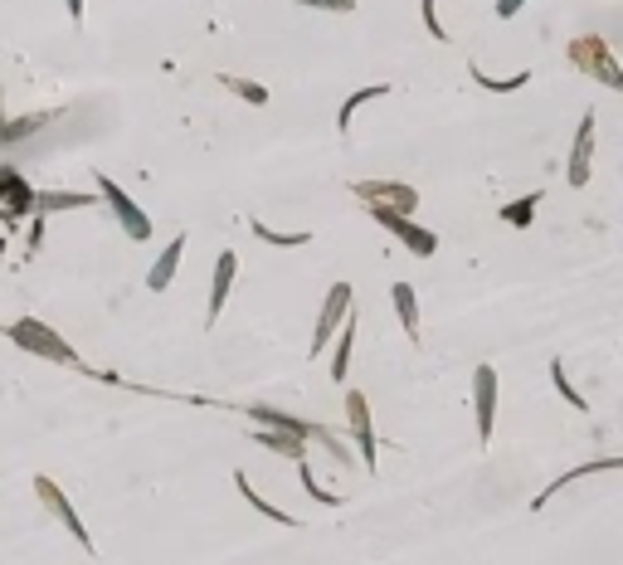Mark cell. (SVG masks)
I'll list each match as a JSON object with an SVG mask.
<instances>
[{
	"label": "cell",
	"mask_w": 623,
	"mask_h": 565,
	"mask_svg": "<svg viewBox=\"0 0 623 565\" xmlns=\"http://www.w3.org/2000/svg\"><path fill=\"white\" fill-rule=\"evenodd\" d=\"M297 478H302V492H307V497H312V502H317V507H341V492L322 488V483H317V473H312V463H307V458H302V463H297Z\"/></svg>",
	"instance_id": "obj_25"
},
{
	"label": "cell",
	"mask_w": 623,
	"mask_h": 565,
	"mask_svg": "<svg viewBox=\"0 0 623 565\" xmlns=\"http://www.w3.org/2000/svg\"><path fill=\"white\" fill-rule=\"evenodd\" d=\"M521 5H526V0H497V5H492V15H497V20H516V15H521Z\"/></svg>",
	"instance_id": "obj_31"
},
{
	"label": "cell",
	"mask_w": 623,
	"mask_h": 565,
	"mask_svg": "<svg viewBox=\"0 0 623 565\" xmlns=\"http://www.w3.org/2000/svg\"><path fill=\"white\" fill-rule=\"evenodd\" d=\"M254 444H258V449H268V453H283V458H293V463L307 458V439L283 434V429H254Z\"/></svg>",
	"instance_id": "obj_19"
},
{
	"label": "cell",
	"mask_w": 623,
	"mask_h": 565,
	"mask_svg": "<svg viewBox=\"0 0 623 565\" xmlns=\"http://www.w3.org/2000/svg\"><path fill=\"white\" fill-rule=\"evenodd\" d=\"M419 15H424V30H429V39L448 44V25L439 20V0H419Z\"/></svg>",
	"instance_id": "obj_27"
},
{
	"label": "cell",
	"mask_w": 623,
	"mask_h": 565,
	"mask_svg": "<svg viewBox=\"0 0 623 565\" xmlns=\"http://www.w3.org/2000/svg\"><path fill=\"white\" fill-rule=\"evenodd\" d=\"M589 176H594V113H585L580 127H575L570 161H565V186L580 190V186H589Z\"/></svg>",
	"instance_id": "obj_10"
},
{
	"label": "cell",
	"mask_w": 623,
	"mask_h": 565,
	"mask_svg": "<svg viewBox=\"0 0 623 565\" xmlns=\"http://www.w3.org/2000/svg\"><path fill=\"white\" fill-rule=\"evenodd\" d=\"M35 497L49 507V512H54V522H59V527L78 541V551H83V556H93V536H88V527H83V517L74 512V502L64 497V488H59L54 478H44V473H39V478H35Z\"/></svg>",
	"instance_id": "obj_7"
},
{
	"label": "cell",
	"mask_w": 623,
	"mask_h": 565,
	"mask_svg": "<svg viewBox=\"0 0 623 565\" xmlns=\"http://www.w3.org/2000/svg\"><path fill=\"white\" fill-rule=\"evenodd\" d=\"M375 98H390V83H370V88H356L346 103H341V113H336V127L341 132H351V117L361 113L366 103H375Z\"/></svg>",
	"instance_id": "obj_20"
},
{
	"label": "cell",
	"mask_w": 623,
	"mask_h": 565,
	"mask_svg": "<svg viewBox=\"0 0 623 565\" xmlns=\"http://www.w3.org/2000/svg\"><path fill=\"white\" fill-rule=\"evenodd\" d=\"M254 239H263V244H273V249H302V244H312V234L307 229H297V234H283V229L263 225V220H254Z\"/></svg>",
	"instance_id": "obj_24"
},
{
	"label": "cell",
	"mask_w": 623,
	"mask_h": 565,
	"mask_svg": "<svg viewBox=\"0 0 623 565\" xmlns=\"http://www.w3.org/2000/svg\"><path fill=\"white\" fill-rule=\"evenodd\" d=\"M468 78H473L477 88H487V93H516V88L531 83V69H521V74H512V78H492L482 64H468Z\"/></svg>",
	"instance_id": "obj_21"
},
{
	"label": "cell",
	"mask_w": 623,
	"mask_h": 565,
	"mask_svg": "<svg viewBox=\"0 0 623 565\" xmlns=\"http://www.w3.org/2000/svg\"><path fill=\"white\" fill-rule=\"evenodd\" d=\"M536 205H541V190H531V195H521V200H512V205L502 210V225L526 229L531 220H536Z\"/></svg>",
	"instance_id": "obj_26"
},
{
	"label": "cell",
	"mask_w": 623,
	"mask_h": 565,
	"mask_svg": "<svg viewBox=\"0 0 623 565\" xmlns=\"http://www.w3.org/2000/svg\"><path fill=\"white\" fill-rule=\"evenodd\" d=\"M497 395H502V380L482 361L473 371V424H477V439H482V444L497 434Z\"/></svg>",
	"instance_id": "obj_8"
},
{
	"label": "cell",
	"mask_w": 623,
	"mask_h": 565,
	"mask_svg": "<svg viewBox=\"0 0 623 565\" xmlns=\"http://www.w3.org/2000/svg\"><path fill=\"white\" fill-rule=\"evenodd\" d=\"M288 5H307V10H331V15H351L356 0H288Z\"/></svg>",
	"instance_id": "obj_29"
},
{
	"label": "cell",
	"mask_w": 623,
	"mask_h": 565,
	"mask_svg": "<svg viewBox=\"0 0 623 565\" xmlns=\"http://www.w3.org/2000/svg\"><path fill=\"white\" fill-rule=\"evenodd\" d=\"M390 307H395V317H400L404 337L419 341V293H414L409 283H390Z\"/></svg>",
	"instance_id": "obj_18"
},
{
	"label": "cell",
	"mask_w": 623,
	"mask_h": 565,
	"mask_svg": "<svg viewBox=\"0 0 623 565\" xmlns=\"http://www.w3.org/2000/svg\"><path fill=\"white\" fill-rule=\"evenodd\" d=\"M185 244H190V239H185V234H176V239H171V244L156 254V264H151V273H147V288H151V293H166V288L176 283V268H181Z\"/></svg>",
	"instance_id": "obj_15"
},
{
	"label": "cell",
	"mask_w": 623,
	"mask_h": 565,
	"mask_svg": "<svg viewBox=\"0 0 623 565\" xmlns=\"http://www.w3.org/2000/svg\"><path fill=\"white\" fill-rule=\"evenodd\" d=\"M619 468H623V453H619V458H589V463H580V468H565V473H560L546 492H536V497H531V512H546V502L560 488H570V483H580V478H594V473H619Z\"/></svg>",
	"instance_id": "obj_12"
},
{
	"label": "cell",
	"mask_w": 623,
	"mask_h": 565,
	"mask_svg": "<svg viewBox=\"0 0 623 565\" xmlns=\"http://www.w3.org/2000/svg\"><path fill=\"white\" fill-rule=\"evenodd\" d=\"M5 337L15 341L25 356H39V361H54V366H69V371H88L83 361H78V351L69 341L59 337L49 322H39V317H15V322H5Z\"/></svg>",
	"instance_id": "obj_1"
},
{
	"label": "cell",
	"mask_w": 623,
	"mask_h": 565,
	"mask_svg": "<svg viewBox=\"0 0 623 565\" xmlns=\"http://www.w3.org/2000/svg\"><path fill=\"white\" fill-rule=\"evenodd\" d=\"M570 64L580 69L585 78H594V83H604V88H614V93H623V69H619V59H614V49L604 44L599 35H580V39H570Z\"/></svg>",
	"instance_id": "obj_2"
},
{
	"label": "cell",
	"mask_w": 623,
	"mask_h": 565,
	"mask_svg": "<svg viewBox=\"0 0 623 565\" xmlns=\"http://www.w3.org/2000/svg\"><path fill=\"white\" fill-rule=\"evenodd\" d=\"M366 210H370V220L390 229V234L400 239V244L409 249V254H414V259H434V254H439V234H434V229H424V225H414V215L385 210V205H366Z\"/></svg>",
	"instance_id": "obj_4"
},
{
	"label": "cell",
	"mask_w": 623,
	"mask_h": 565,
	"mask_svg": "<svg viewBox=\"0 0 623 565\" xmlns=\"http://www.w3.org/2000/svg\"><path fill=\"white\" fill-rule=\"evenodd\" d=\"M234 278H239V259H234V249H224L220 259H215V278H210V312H205V327H215V322H220Z\"/></svg>",
	"instance_id": "obj_13"
},
{
	"label": "cell",
	"mask_w": 623,
	"mask_h": 565,
	"mask_svg": "<svg viewBox=\"0 0 623 565\" xmlns=\"http://www.w3.org/2000/svg\"><path fill=\"white\" fill-rule=\"evenodd\" d=\"M550 385H555V395H560V400H565L570 410H580V415L589 410V400L580 395V385H575V380L565 376V361H550Z\"/></svg>",
	"instance_id": "obj_22"
},
{
	"label": "cell",
	"mask_w": 623,
	"mask_h": 565,
	"mask_svg": "<svg viewBox=\"0 0 623 565\" xmlns=\"http://www.w3.org/2000/svg\"><path fill=\"white\" fill-rule=\"evenodd\" d=\"M83 205H103L98 190H35V215H59V210H83Z\"/></svg>",
	"instance_id": "obj_14"
},
{
	"label": "cell",
	"mask_w": 623,
	"mask_h": 565,
	"mask_svg": "<svg viewBox=\"0 0 623 565\" xmlns=\"http://www.w3.org/2000/svg\"><path fill=\"white\" fill-rule=\"evenodd\" d=\"M346 434L356 444V458L361 468L375 473V458H380V439H375V424H370V400L366 390H346Z\"/></svg>",
	"instance_id": "obj_5"
},
{
	"label": "cell",
	"mask_w": 623,
	"mask_h": 565,
	"mask_svg": "<svg viewBox=\"0 0 623 565\" xmlns=\"http://www.w3.org/2000/svg\"><path fill=\"white\" fill-rule=\"evenodd\" d=\"M64 10H69V20L83 25V10H88V0H64Z\"/></svg>",
	"instance_id": "obj_32"
},
{
	"label": "cell",
	"mask_w": 623,
	"mask_h": 565,
	"mask_svg": "<svg viewBox=\"0 0 623 565\" xmlns=\"http://www.w3.org/2000/svg\"><path fill=\"white\" fill-rule=\"evenodd\" d=\"M351 195H356V200H366V205L400 210V215H414V210H419V190L404 186V181H356Z\"/></svg>",
	"instance_id": "obj_9"
},
{
	"label": "cell",
	"mask_w": 623,
	"mask_h": 565,
	"mask_svg": "<svg viewBox=\"0 0 623 565\" xmlns=\"http://www.w3.org/2000/svg\"><path fill=\"white\" fill-rule=\"evenodd\" d=\"M351 351H356V312L341 322V332L331 341V380L336 385H346V376H351Z\"/></svg>",
	"instance_id": "obj_17"
},
{
	"label": "cell",
	"mask_w": 623,
	"mask_h": 565,
	"mask_svg": "<svg viewBox=\"0 0 623 565\" xmlns=\"http://www.w3.org/2000/svg\"><path fill=\"white\" fill-rule=\"evenodd\" d=\"M356 312V293H351V283H331V293L322 298V312H317V327H312V356H322L336 332H341V322Z\"/></svg>",
	"instance_id": "obj_6"
},
{
	"label": "cell",
	"mask_w": 623,
	"mask_h": 565,
	"mask_svg": "<svg viewBox=\"0 0 623 565\" xmlns=\"http://www.w3.org/2000/svg\"><path fill=\"white\" fill-rule=\"evenodd\" d=\"M220 88H229L234 98H244V103H254V108H263V103L273 98L263 83H254V78H239V74H220Z\"/></svg>",
	"instance_id": "obj_23"
},
{
	"label": "cell",
	"mask_w": 623,
	"mask_h": 565,
	"mask_svg": "<svg viewBox=\"0 0 623 565\" xmlns=\"http://www.w3.org/2000/svg\"><path fill=\"white\" fill-rule=\"evenodd\" d=\"M93 190L103 195V205H108L112 215H117V225H122V234H127V239H137V244H142V239H151V215L142 210V205H137V200H132V195H127V190L117 186V181H112L108 171H98V176H93Z\"/></svg>",
	"instance_id": "obj_3"
},
{
	"label": "cell",
	"mask_w": 623,
	"mask_h": 565,
	"mask_svg": "<svg viewBox=\"0 0 623 565\" xmlns=\"http://www.w3.org/2000/svg\"><path fill=\"white\" fill-rule=\"evenodd\" d=\"M44 220H49V215H35V220H30V239H25L30 254H39V244H44Z\"/></svg>",
	"instance_id": "obj_30"
},
{
	"label": "cell",
	"mask_w": 623,
	"mask_h": 565,
	"mask_svg": "<svg viewBox=\"0 0 623 565\" xmlns=\"http://www.w3.org/2000/svg\"><path fill=\"white\" fill-rule=\"evenodd\" d=\"M234 488H239V497L254 507L258 517H268V522H278V527H302V517H288L283 507H273V502H268V497H263L254 483H249V473H234Z\"/></svg>",
	"instance_id": "obj_16"
},
{
	"label": "cell",
	"mask_w": 623,
	"mask_h": 565,
	"mask_svg": "<svg viewBox=\"0 0 623 565\" xmlns=\"http://www.w3.org/2000/svg\"><path fill=\"white\" fill-rule=\"evenodd\" d=\"M0 205H5V215H10V220L35 215V186H30L15 166H0Z\"/></svg>",
	"instance_id": "obj_11"
},
{
	"label": "cell",
	"mask_w": 623,
	"mask_h": 565,
	"mask_svg": "<svg viewBox=\"0 0 623 565\" xmlns=\"http://www.w3.org/2000/svg\"><path fill=\"white\" fill-rule=\"evenodd\" d=\"M39 127H44V117H20V122H5L0 142H20V137H35Z\"/></svg>",
	"instance_id": "obj_28"
}]
</instances>
